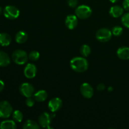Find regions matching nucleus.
I'll list each match as a JSON object with an SVG mask.
<instances>
[{"label":"nucleus","mask_w":129,"mask_h":129,"mask_svg":"<svg viewBox=\"0 0 129 129\" xmlns=\"http://www.w3.org/2000/svg\"><path fill=\"white\" fill-rule=\"evenodd\" d=\"M19 90L20 93L26 98L32 96L35 93V88L34 86L28 83H22L20 86Z\"/></svg>","instance_id":"8"},{"label":"nucleus","mask_w":129,"mask_h":129,"mask_svg":"<svg viewBox=\"0 0 129 129\" xmlns=\"http://www.w3.org/2000/svg\"><path fill=\"white\" fill-rule=\"evenodd\" d=\"M78 23V19L76 15H69L66 17L65 20V25L69 30H73L77 26Z\"/></svg>","instance_id":"12"},{"label":"nucleus","mask_w":129,"mask_h":129,"mask_svg":"<svg viewBox=\"0 0 129 129\" xmlns=\"http://www.w3.org/2000/svg\"><path fill=\"white\" fill-rule=\"evenodd\" d=\"M35 101L38 102H43L47 100L48 97V94L46 91L39 90L34 94Z\"/></svg>","instance_id":"16"},{"label":"nucleus","mask_w":129,"mask_h":129,"mask_svg":"<svg viewBox=\"0 0 129 129\" xmlns=\"http://www.w3.org/2000/svg\"><path fill=\"white\" fill-rule=\"evenodd\" d=\"M13 113V107L7 101L0 102V118H8Z\"/></svg>","instance_id":"5"},{"label":"nucleus","mask_w":129,"mask_h":129,"mask_svg":"<svg viewBox=\"0 0 129 129\" xmlns=\"http://www.w3.org/2000/svg\"><path fill=\"white\" fill-rule=\"evenodd\" d=\"M110 1L111 3H115L118 2V0H109Z\"/></svg>","instance_id":"31"},{"label":"nucleus","mask_w":129,"mask_h":129,"mask_svg":"<svg viewBox=\"0 0 129 129\" xmlns=\"http://www.w3.org/2000/svg\"><path fill=\"white\" fill-rule=\"evenodd\" d=\"M0 128L1 129H15L16 128V125L14 120H6L3 121L0 124Z\"/></svg>","instance_id":"19"},{"label":"nucleus","mask_w":129,"mask_h":129,"mask_svg":"<svg viewBox=\"0 0 129 129\" xmlns=\"http://www.w3.org/2000/svg\"><path fill=\"white\" fill-rule=\"evenodd\" d=\"M68 4L71 8H76L78 4V0H68Z\"/></svg>","instance_id":"27"},{"label":"nucleus","mask_w":129,"mask_h":129,"mask_svg":"<svg viewBox=\"0 0 129 129\" xmlns=\"http://www.w3.org/2000/svg\"><path fill=\"white\" fill-rule=\"evenodd\" d=\"M92 14V10L88 5H82L78 6L75 10V15L78 18L85 20L90 17Z\"/></svg>","instance_id":"3"},{"label":"nucleus","mask_w":129,"mask_h":129,"mask_svg":"<svg viewBox=\"0 0 129 129\" xmlns=\"http://www.w3.org/2000/svg\"><path fill=\"white\" fill-rule=\"evenodd\" d=\"M28 35L25 31H19L15 35V40L18 44H23L27 40Z\"/></svg>","instance_id":"18"},{"label":"nucleus","mask_w":129,"mask_h":129,"mask_svg":"<svg viewBox=\"0 0 129 129\" xmlns=\"http://www.w3.org/2000/svg\"><path fill=\"white\" fill-rule=\"evenodd\" d=\"M40 125L36 122L31 120H27L23 125V128L24 129H39Z\"/></svg>","instance_id":"20"},{"label":"nucleus","mask_w":129,"mask_h":129,"mask_svg":"<svg viewBox=\"0 0 129 129\" xmlns=\"http://www.w3.org/2000/svg\"><path fill=\"white\" fill-rule=\"evenodd\" d=\"M112 37V30L107 28H102L99 29L96 34V38L101 42H107L109 41Z\"/></svg>","instance_id":"4"},{"label":"nucleus","mask_w":129,"mask_h":129,"mask_svg":"<svg viewBox=\"0 0 129 129\" xmlns=\"http://www.w3.org/2000/svg\"><path fill=\"white\" fill-rule=\"evenodd\" d=\"M3 15L9 20H15L20 15V11L16 6L8 5L4 8Z\"/></svg>","instance_id":"6"},{"label":"nucleus","mask_w":129,"mask_h":129,"mask_svg":"<svg viewBox=\"0 0 129 129\" xmlns=\"http://www.w3.org/2000/svg\"><path fill=\"white\" fill-rule=\"evenodd\" d=\"M80 92L83 97L87 99H90L94 94V89L91 85L88 83H84L80 86Z\"/></svg>","instance_id":"9"},{"label":"nucleus","mask_w":129,"mask_h":129,"mask_svg":"<svg viewBox=\"0 0 129 129\" xmlns=\"http://www.w3.org/2000/svg\"><path fill=\"white\" fill-rule=\"evenodd\" d=\"M123 11L124 9L123 7L118 5H115L112 6L109 10V13L111 16L113 18H119L123 15Z\"/></svg>","instance_id":"13"},{"label":"nucleus","mask_w":129,"mask_h":129,"mask_svg":"<svg viewBox=\"0 0 129 129\" xmlns=\"http://www.w3.org/2000/svg\"><path fill=\"white\" fill-rule=\"evenodd\" d=\"M121 21L125 27L129 28V13H126L122 15Z\"/></svg>","instance_id":"24"},{"label":"nucleus","mask_w":129,"mask_h":129,"mask_svg":"<svg viewBox=\"0 0 129 129\" xmlns=\"http://www.w3.org/2000/svg\"><path fill=\"white\" fill-rule=\"evenodd\" d=\"M12 59L15 64L18 65H23L27 62L28 55L25 50L17 49L12 54Z\"/></svg>","instance_id":"2"},{"label":"nucleus","mask_w":129,"mask_h":129,"mask_svg":"<svg viewBox=\"0 0 129 129\" xmlns=\"http://www.w3.org/2000/svg\"><path fill=\"white\" fill-rule=\"evenodd\" d=\"M62 106V101L57 97L53 98L49 102L48 108L52 112H56L61 108Z\"/></svg>","instance_id":"10"},{"label":"nucleus","mask_w":129,"mask_h":129,"mask_svg":"<svg viewBox=\"0 0 129 129\" xmlns=\"http://www.w3.org/2000/svg\"><path fill=\"white\" fill-rule=\"evenodd\" d=\"M122 7L126 11H129V0H123L122 2Z\"/></svg>","instance_id":"28"},{"label":"nucleus","mask_w":129,"mask_h":129,"mask_svg":"<svg viewBox=\"0 0 129 129\" xmlns=\"http://www.w3.org/2000/svg\"><path fill=\"white\" fill-rule=\"evenodd\" d=\"M106 86H105L104 84L103 83H100V84H98L97 86V90L100 91H103L105 89Z\"/></svg>","instance_id":"29"},{"label":"nucleus","mask_w":129,"mask_h":129,"mask_svg":"<svg viewBox=\"0 0 129 129\" xmlns=\"http://www.w3.org/2000/svg\"><path fill=\"white\" fill-rule=\"evenodd\" d=\"M91 50L90 47L88 45L84 44L81 47L80 53L84 57H87L89 56L91 54Z\"/></svg>","instance_id":"21"},{"label":"nucleus","mask_w":129,"mask_h":129,"mask_svg":"<svg viewBox=\"0 0 129 129\" xmlns=\"http://www.w3.org/2000/svg\"><path fill=\"white\" fill-rule=\"evenodd\" d=\"M123 28L120 26H113V27L112 28V35H113L114 36H120V35L123 34Z\"/></svg>","instance_id":"23"},{"label":"nucleus","mask_w":129,"mask_h":129,"mask_svg":"<svg viewBox=\"0 0 129 129\" xmlns=\"http://www.w3.org/2000/svg\"><path fill=\"white\" fill-rule=\"evenodd\" d=\"M4 88H5V83L2 80L0 79V93L3 90Z\"/></svg>","instance_id":"30"},{"label":"nucleus","mask_w":129,"mask_h":129,"mask_svg":"<svg viewBox=\"0 0 129 129\" xmlns=\"http://www.w3.org/2000/svg\"><path fill=\"white\" fill-rule=\"evenodd\" d=\"M54 117V115L50 114L48 112H44L39 117V123L43 128H50L52 119Z\"/></svg>","instance_id":"7"},{"label":"nucleus","mask_w":129,"mask_h":129,"mask_svg":"<svg viewBox=\"0 0 129 129\" xmlns=\"http://www.w3.org/2000/svg\"><path fill=\"white\" fill-rule=\"evenodd\" d=\"M2 12H3V10H2V8L1 7V6H0V15H1V13H2Z\"/></svg>","instance_id":"33"},{"label":"nucleus","mask_w":129,"mask_h":129,"mask_svg":"<svg viewBox=\"0 0 129 129\" xmlns=\"http://www.w3.org/2000/svg\"><path fill=\"white\" fill-rule=\"evenodd\" d=\"M35 98H32L31 96L28 97L25 101V103H26V106H28V107H31L35 104Z\"/></svg>","instance_id":"26"},{"label":"nucleus","mask_w":129,"mask_h":129,"mask_svg":"<svg viewBox=\"0 0 129 129\" xmlns=\"http://www.w3.org/2000/svg\"><path fill=\"white\" fill-rule=\"evenodd\" d=\"M117 56L122 60H128L129 59V47L123 46L120 47L117 52Z\"/></svg>","instance_id":"14"},{"label":"nucleus","mask_w":129,"mask_h":129,"mask_svg":"<svg viewBox=\"0 0 129 129\" xmlns=\"http://www.w3.org/2000/svg\"><path fill=\"white\" fill-rule=\"evenodd\" d=\"M112 90H113V88H112V87H109V88H108V91H111Z\"/></svg>","instance_id":"32"},{"label":"nucleus","mask_w":129,"mask_h":129,"mask_svg":"<svg viewBox=\"0 0 129 129\" xmlns=\"http://www.w3.org/2000/svg\"><path fill=\"white\" fill-rule=\"evenodd\" d=\"M10 57L6 52L0 50V67L8 66L10 64Z\"/></svg>","instance_id":"17"},{"label":"nucleus","mask_w":129,"mask_h":129,"mask_svg":"<svg viewBox=\"0 0 129 129\" xmlns=\"http://www.w3.org/2000/svg\"><path fill=\"white\" fill-rule=\"evenodd\" d=\"M40 58V53L37 50H32L28 55V59L32 61H36Z\"/></svg>","instance_id":"25"},{"label":"nucleus","mask_w":129,"mask_h":129,"mask_svg":"<svg viewBox=\"0 0 129 129\" xmlns=\"http://www.w3.org/2000/svg\"><path fill=\"white\" fill-rule=\"evenodd\" d=\"M37 73V69L35 64L28 63L25 66L24 69V75L28 79H32L35 78Z\"/></svg>","instance_id":"11"},{"label":"nucleus","mask_w":129,"mask_h":129,"mask_svg":"<svg viewBox=\"0 0 129 129\" xmlns=\"http://www.w3.org/2000/svg\"><path fill=\"white\" fill-rule=\"evenodd\" d=\"M11 42V37L9 34L6 33L0 34V45L6 47L10 45Z\"/></svg>","instance_id":"15"},{"label":"nucleus","mask_w":129,"mask_h":129,"mask_svg":"<svg viewBox=\"0 0 129 129\" xmlns=\"http://www.w3.org/2000/svg\"><path fill=\"white\" fill-rule=\"evenodd\" d=\"M13 119L16 122H21L23 118V115L20 110H15L13 112Z\"/></svg>","instance_id":"22"},{"label":"nucleus","mask_w":129,"mask_h":129,"mask_svg":"<svg viewBox=\"0 0 129 129\" xmlns=\"http://www.w3.org/2000/svg\"><path fill=\"white\" fill-rule=\"evenodd\" d=\"M70 66L76 73H84L88 69L89 63L84 57H75L71 60Z\"/></svg>","instance_id":"1"}]
</instances>
